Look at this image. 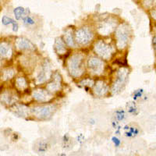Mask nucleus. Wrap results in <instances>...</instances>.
Here are the masks:
<instances>
[{"label":"nucleus","mask_w":156,"mask_h":156,"mask_svg":"<svg viewBox=\"0 0 156 156\" xmlns=\"http://www.w3.org/2000/svg\"><path fill=\"white\" fill-rule=\"evenodd\" d=\"M124 112L122 111V110H119V111H117L116 112V118L118 119V120H122L124 118Z\"/></svg>","instance_id":"nucleus-19"},{"label":"nucleus","mask_w":156,"mask_h":156,"mask_svg":"<svg viewBox=\"0 0 156 156\" xmlns=\"http://www.w3.org/2000/svg\"><path fill=\"white\" fill-rule=\"evenodd\" d=\"M141 93H142V90H140L138 91V92L135 93V94H134V98H135V99H136V98L140 97V96H141Z\"/></svg>","instance_id":"nucleus-22"},{"label":"nucleus","mask_w":156,"mask_h":156,"mask_svg":"<svg viewBox=\"0 0 156 156\" xmlns=\"http://www.w3.org/2000/svg\"><path fill=\"white\" fill-rule=\"evenodd\" d=\"M94 92L98 95H103L107 92V86L103 82L99 81L94 87Z\"/></svg>","instance_id":"nucleus-10"},{"label":"nucleus","mask_w":156,"mask_h":156,"mask_svg":"<svg viewBox=\"0 0 156 156\" xmlns=\"http://www.w3.org/2000/svg\"><path fill=\"white\" fill-rule=\"evenodd\" d=\"M115 37L117 39V46L119 48H124L127 44L129 39L128 27L125 25H120L116 30Z\"/></svg>","instance_id":"nucleus-2"},{"label":"nucleus","mask_w":156,"mask_h":156,"mask_svg":"<svg viewBox=\"0 0 156 156\" xmlns=\"http://www.w3.org/2000/svg\"><path fill=\"white\" fill-rule=\"evenodd\" d=\"M55 51L58 52V54H63L65 53V51H66V45L61 41V39L59 40H56L55 43Z\"/></svg>","instance_id":"nucleus-12"},{"label":"nucleus","mask_w":156,"mask_h":156,"mask_svg":"<svg viewBox=\"0 0 156 156\" xmlns=\"http://www.w3.org/2000/svg\"><path fill=\"white\" fill-rule=\"evenodd\" d=\"M112 141H113V143L115 144V145L116 146V147H117V146H119V144H120V140L117 138V137H115V136H114V137H112Z\"/></svg>","instance_id":"nucleus-21"},{"label":"nucleus","mask_w":156,"mask_h":156,"mask_svg":"<svg viewBox=\"0 0 156 156\" xmlns=\"http://www.w3.org/2000/svg\"><path fill=\"white\" fill-rule=\"evenodd\" d=\"M53 110L54 108L52 106L46 105V106L35 107L32 109V112L40 119H47L51 116Z\"/></svg>","instance_id":"nucleus-4"},{"label":"nucleus","mask_w":156,"mask_h":156,"mask_svg":"<svg viewBox=\"0 0 156 156\" xmlns=\"http://www.w3.org/2000/svg\"><path fill=\"white\" fill-rule=\"evenodd\" d=\"M14 73H13V70H11V69H8V70L5 71L4 73V76H5V79H9L10 77H12L13 76Z\"/></svg>","instance_id":"nucleus-18"},{"label":"nucleus","mask_w":156,"mask_h":156,"mask_svg":"<svg viewBox=\"0 0 156 156\" xmlns=\"http://www.w3.org/2000/svg\"><path fill=\"white\" fill-rule=\"evenodd\" d=\"M0 51H1V56L3 57V58L9 57L11 55L10 46L6 43H2L1 48H0Z\"/></svg>","instance_id":"nucleus-11"},{"label":"nucleus","mask_w":156,"mask_h":156,"mask_svg":"<svg viewBox=\"0 0 156 156\" xmlns=\"http://www.w3.org/2000/svg\"><path fill=\"white\" fill-rule=\"evenodd\" d=\"M152 16L156 20V10H154V12H152Z\"/></svg>","instance_id":"nucleus-23"},{"label":"nucleus","mask_w":156,"mask_h":156,"mask_svg":"<svg viewBox=\"0 0 156 156\" xmlns=\"http://www.w3.org/2000/svg\"><path fill=\"white\" fill-rule=\"evenodd\" d=\"M33 95H34V98L35 99H37V101H48V98H50V96L49 94H48V93L43 90H35V91L33 92Z\"/></svg>","instance_id":"nucleus-8"},{"label":"nucleus","mask_w":156,"mask_h":156,"mask_svg":"<svg viewBox=\"0 0 156 156\" xmlns=\"http://www.w3.org/2000/svg\"><path fill=\"white\" fill-rule=\"evenodd\" d=\"M65 40H66V42L68 45H70V46H72V45H73V44H74L73 37H72L71 34H66V36H65Z\"/></svg>","instance_id":"nucleus-17"},{"label":"nucleus","mask_w":156,"mask_h":156,"mask_svg":"<svg viewBox=\"0 0 156 156\" xmlns=\"http://www.w3.org/2000/svg\"><path fill=\"white\" fill-rule=\"evenodd\" d=\"M16 47L20 50H34V46L30 41L24 38H20L16 41Z\"/></svg>","instance_id":"nucleus-7"},{"label":"nucleus","mask_w":156,"mask_h":156,"mask_svg":"<svg viewBox=\"0 0 156 156\" xmlns=\"http://www.w3.org/2000/svg\"><path fill=\"white\" fill-rule=\"evenodd\" d=\"M153 44H154V45L155 46V48H156V37L153 38Z\"/></svg>","instance_id":"nucleus-24"},{"label":"nucleus","mask_w":156,"mask_h":156,"mask_svg":"<svg viewBox=\"0 0 156 156\" xmlns=\"http://www.w3.org/2000/svg\"><path fill=\"white\" fill-rule=\"evenodd\" d=\"M83 55L80 54H76L73 55L69 61V73L73 76H80L83 73Z\"/></svg>","instance_id":"nucleus-1"},{"label":"nucleus","mask_w":156,"mask_h":156,"mask_svg":"<svg viewBox=\"0 0 156 156\" xmlns=\"http://www.w3.org/2000/svg\"><path fill=\"white\" fill-rule=\"evenodd\" d=\"M14 15L16 16V20H20L21 18L22 15L24 13V9L22 7H17L14 9Z\"/></svg>","instance_id":"nucleus-15"},{"label":"nucleus","mask_w":156,"mask_h":156,"mask_svg":"<svg viewBox=\"0 0 156 156\" xmlns=\"http://www.w3.org/2000/svg\"><path fill=\"white\" fill-rule=\"evenodd\" d=\"M95 51L98 53V55H99L104 58H109L111 54H112V49L111 46H109L108 44H105V42L100 41L95 44Z\"/></svg>","instance_id":"nucleus-5"},{"label":"nucleus","mask_w":156,"mask_h":156,"mask_svg":"<svg viewBox=\"0 0 156 156\" xmlns=\"http://www.w3.org/2000/svg\"><path fill=\"white\" fill-rule=\"evenodd\" d=\"M93 34L87 28H80L76 31V40L80 44H87L92 39Z\"/></svg>","instance_id":"nucleus-3"},{"label":"nucleus","mask_w":156,"mask_h":156,"mask_svg":"<svg viewBox=\"0 0 156 156\" xmlns=\"http://www.w3.org/2000/svg\"><path fill=\"white\" fill-rule=\"evenodd\" d=\"M2 21L4 25H8L9 24V23L12 24V28H13V30H14V31H16V30H18L17 23H16L14 20H12L11 18L7 17V16H3V17H2Z\"/></svg>","instance_id":"nucleus-13"},{"label":"nucleus","mask_w":156,"mask_h":156,"mask_svg":"<svg viewBox=\"0 0 156 156\" xmlns=\"http://www.w3.org/2000/svg\"><path fill=\"white\" fill-rule=\"evenodd\" d=\"M126 73L122 72V71L119 73V76H118V77H117L116 79V81L114 83L113 92H115V91H117V90L120 89V87H122V84L124 83L125 80H126Z\"/></svg>","instance_id":"nucleus-9"},{"label":"nucleus","mask_w":156,"mask_h":156,"mask_svg":"<svg viewBox=\"0 0 156 156\" xmlns=\"http://www.w3.org/2000/svg\"><path fill=\"white\" fill-rule=\"evenodd\" d=\"M23 22H24V23L28 25H32L34 23V21L30 16H26L25 18H23Z\"/></svg>","instance_id":"nucleus-20"},{"label":"nucleus","mask_w":156,"mask_h":156,"mask_svg":"<svg viewBox=\"0 0 156 156\" xmlns=\"http://www.w3.org/2000/svg\"><path fill=\"white\" fill-rule=\"evenodd\" d=\"M16 113L18 114L19 115H20V116H22V115H26V111H27V108L25 106H23V105H18V106L16 107Z\"/></svg>","instance_id":"nucleus-16"},{"label":"nucleus","mask_w":156,"mask_h":156,"mask_svg":"<svg viewBox=\"0 0 156 156\" xmlns=\"http://www.w3.org/2000/svg\"><path fill=\"white\" fill-rule=\"evenodd\" d=\"M16 86L20 89H24L25 87H27V82H26V80H25V79L23 77L18 78L17 80H16Z\"/></svg>","instance_id":"nucleus-14"},{"label":"nucleus","mask_w":156,"mask_h":156,"mask_svg":"<svg viewBox=\"0 0 156 156\" xmlns=\"http://www.w3.org/2000/svg\"><path fill=\"white\" fill-rule=\"evenodd\" d=\"M88 67L95 74H99L104 69L103 62L97 58H91L88 61Z\"/></svg>","instance_id":"nucleus-6"}]
</instances>
